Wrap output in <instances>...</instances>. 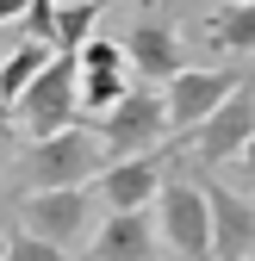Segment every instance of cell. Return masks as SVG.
I'll return each mask as SVG.
<instances>
[{
	"mask_svg": "<svg viewBox=\"0 0 255 261\" xmlns=\"http://www.w3.org/2000/svg\"><path fill=\"white\" fill-rule=\"evenodd\" d=\"M112 168V155L100 143V130H56V137H31L19 155H13V187L19 199L25 193H69V187H93Z\"/></svg>",
	"mask_w": 255,
	"mask_h": 261,
	"instance_id": "1",
	"label": "cell"
},
{
	"mask_svg": "<svg viewBox=\"0 0 255 261\" xmlns=\"http://www.w3.org/2000/svg\"><path fill=\"white\" fill-rule=\"evenodd\" d=\"M100 187H69V193H25L19 199V230L44 237L56 249H81L100 230Z\"/></svg>",
	"mask_w": 255,
	"mask_h": 261,
	"instance_id": "2",
	"label": "cell"
},
{
	"mask_svg": "<svg viewBox=\"0 0 255 261\" xmlns=\"http://www.w3.org/2000/svg\"><path fill=\"white\" fill-rule=\"evenodd\" d=\"M112 162H131V155H156L168 143V106H162V87H131L124 100L93 124Z\"/></svg>",
	"mask_w": 255,
	"mask_h": 261,
	"instance_id": "3",
	"label": "cell"
},
{
	"mask_svg": "<svg viewBox=\"0 0 255 261\" xmlns=\"http://www.w3.org/2000/svg\"><path fill=\"white\" fill-rule=\"evenodd\" d=\"M156 230H162V243L181 261H206L212 255V199H206V187L168 174L162 193H156Z\"/></svg>",
	"mask_w": 255,
	"mask_h": 261,
	"instance_id": "4",
	"label": "cell"
},
{
	"mask_svg": "<svg viewBox=\"0 0 255 261\" xmlns=\"http://www.w3.org/2000/svg\"><path fill=\"white\" fill-rule=\"evenodd\" d=\"M75 112H81V69L75 56H56L50 69L25 87V100L13 106L25 137H56V130H75Z\"/></svg>",
	"mask_w": 255,
	"mask_h": 261,
	"instance_id": "5",
	"label": "cell"
},
{
	"mask_svg": "<svg viewBox=\"0 0 255 261\" xmlns=\"http://www.w3.org/2000/svg\"><path fill=\"white\" fill-rule=\"evenodd\" d=\"M249 137H255V81H243L199 130H187L181 149L193 155L199 168H224V162H237V155L249 149Z\"/></svg>",
	"mask_w": 255,
	"mask_h": 261,
	"instance_id": "6",
	"label": "cell"
},
{
	"mask_svg": "<svg viewBox=\"0 0 255 261\" xmlns=\"http://www.w3.org/2000/svg\"><path fill=\"white\" fill-rule=\"evenodd\" d=\"M243 87L237 69H181L168 87H162V106H168V130L174 137H187V130H199L218 106L231 100V93Z\"/></svg>",
	"mask_w": 255,
	"mask_h": 261,
	"instance_id": "7",
	"label": "cell"
},
{
	"mask_svg": "<svg viewBox=\"0 0 255 261\" xmlns=\"http://www.w3.org/2000/svg\"><path fill=\"white\" fill-rule=\"evenodd\" d=\"M162 180H168V149L131 155V162H112L93 187H100V199H106L112 212H149L156 193H162Z\"/></svg>",
	"mask_w": 255,
	"mask_h": 261,
	"instance_id": "8",
	"label": "cell"
},
{
	"mask_svg": "<svg viewBox=\"0 0 255 261\" xmlns=\"http://www.w3.org/2000/svg\"><path fill=\"white\" fill-rule=\"evenodd\" d=\"M206 187L212 199V255L218 261H255V199L249 193H231V187Z\"/></svg>",
	"mask_w": 255,
	"mask_h": 261,
	"instance_id": "9",
	"label": "cell"
},
{
	"mask_svg": "<svg viewBox=\"0 0 255 261\" xmlns=\"http://www.w3.org/2000/svg\"><path fill=\"white\" fill-rule=\"evenodd\" d=\"M124 56H131V69L156 87H168L181 69H187V50H181V31L162 25V19H137L124 31Z\"/></svg>",
	"mask_w": 255,
	"mask_h": 261,
	"instance_id": "10",
	"label": "cell"
},
{
	"mask_svg": "<svg viewBox=\"0 0 255 261\" xmlns=\"http://www.w3.org/2000/svg\"><path fill=\"white\" fill-rule=\"evenodd\" d=\"M156 243H162V230H156L149 212H112L100 230H93L87 255L93 261H156Z\"/></svg>",
	"mask_w": 255,
	"mask_h": 261,
	"instance_id": "11",
	"label": "cell"
},
{
	"mask_svg": "<svg viewBox=\"0 0 255 261\" xmlns=\"http://www.w3.org/2000/svg\"><path fill=\"white\" fill-rule=\"evenodd\" d=\"M199 38L212 50H231V56H255V0H224L199 19Z\"/></svg>",
	"mask_w": 255,
	"mask_h": 261,
	"instance_id": "12",
	"label": "cell"
},
{
	"mask_svg": "<svg viewBox=\"0 0 255 261\" xmlns=\"http://www.w3.org/2000/svg\"><path fill=\"white\" fill-rule=\"evenodd\" d=\"M50 62H56V50H50V44H25V38H19L7 56H0V100L19 106V100H25V87L38 81Z\"/></svg>",
	"mask_w": 255,
	"mask_h": 261,
	"instance_id": "13",
	"label": "cell"
},
{
	"mask_svg": "<svg viewBox=\"0 0 255 261\" xmlns=\"http://www.w3.org/2000/svg\"><path fill=\"white\" fill-rule=\"evenodd\" d=\"M93 25H100V7L62 0V7H56V56H81L93 44Z\"/></svg>",
	"mask_w": 255,
	"mask_h": 261,
	"instance_id": "14",
	"label": "cell"
},
{
	"mask_svg": "<svg viewBox=\"0 0 255 261\" xmlns=\"http://www.w3.org/2000/svg\"><path fill=\"white\" fill-rule=\"evenodd\" d=\"M131 87H137V81H131V69H112V75H81V106L106 118V112H112Z\"/></svg>",
	"mask_w": 255,
	"mask_h": 261,
	"instance_id": "15",
	"label": "cell"
},
{
	"mask_svg": "<svg viewBox=\"0 0 255 261\" xmlns=\"http://www.w3.org/2000/svg\"><path fill=\"white\" fill-rule=\"evenodd\" d=\"M75 69L81 75H112V69H131V56H124V44H112V38H93L81 56H75ZM137 75V69H131Z\"/></svg>",
	"mask_w": 255,
	"mask_h": 261,
	"instance_id": "16",
	"label": "cell"
},
{
	"mask_svg": "<svg viewBox=\"0 0 255 261\" xmlns=\"http://www.w3.org/2000/svg\"><path fill=\"white\" fill-rule=\"evenodd\" d=\"M7 261H75V255H69V249H56V243H44V237H25V230H13Z\"/></svg>",
	"mask_w": 255,
	"mask_h": 261,
	"instance_id": "17",
	"label": "cell"
},
{
	"mask_svg": "<svg viewBox=\"0 0 255 261\" xmlns=\"http://www.w3.org/2000/svg\"><path fill=\"white\" fill-rule=\"evenodd\" d=\"M25 149V130H19V118H13V106L0 100V174L13 168V155Z\"/></svg>",
	"mask_w": 255,
	"mask_h": 261,
	"instance_id": "18",
	"label": "cell"
},
{
	"mask_svg": "<svg viewBox=\"0 0 255 261\" xmlns=\"http://www.w3.org/2000/svg\"><path fill=\"white\" fill-rule=\"evenodd\" d=\"M237 174H243V187H249V199H255V137H249V149L237 155Z\"/></svg>",
	"mask_w": 255,
	"mask_h": 261,
	"instance_id": "19",
	"label": "cell"
},
{
	"mask_svg": "<svg viewBox=\"0 0 255 261\" xmlns=\"http://www.w3.org/2000/svg\"><path fill=\"white\" fill-rule=\"evenodd\" d=\"M25 7H31V0H0V25H7V19H25Z\"/></svg>",
	"mask_w": 255,
	"mask_h": 261,
	"instance_id": "20",
	"label": "cell"
},
{
	"mask_svg": "<svg viewBox=\"0 0 255 261\" xmlns=\"http://www.w3.org/2000/svg\"><path fill=\"white\" fill-rule=\"evenodd\" d=\"M7 249H13V230H0V261H7Z\"/></svg>",
	"mask_w": 255,
	"mask_h": 261,
	"instance_id": "21",
	"label": "cell"
},
{
	"mask_svg": "<svg viewBox=\"0 0 255 261\" xmlns=\"http://www.w3.org/2000/svg\"><path fill=\"white\" fill-rule=\"evenodd\" d=\"M87 7H100V13H106V0H87ZM143 7H149V0H143Z\"/></svg>",
	"mask_w": 255,
	"mask_h": 261,
	"instance_id": "22",
	"label": "cell"
}]
</instances>
